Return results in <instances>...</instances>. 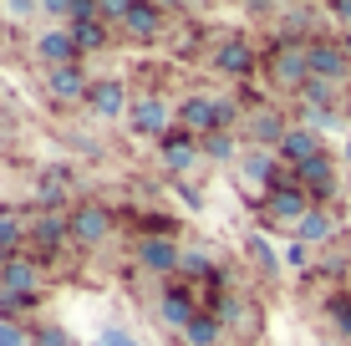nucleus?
Listing matches in <instances>:
<instances>
[{
  "label": "nucleus",
  "mask_w": 351,
  "mask_h": 346,
  "mask_svg": "<svg viewBox=\"0 0 351 346\" xmlns=\"http://www.w3.org/2000/svg\"><path fill=\"white\" fill-rule=\"evenodd\" d=\"M265 71H270V82L280 92H295L300 97V87L311 82V51L300 41H285V36H275L270 46H265Z\"/></svg>",
  "instance_id": "obj_1"
},
{
  "label": "nucleus",
  "mask_w": 351,
  "mask_h": 346,
  "mask_svg": "<svg viewBox=\"0 0 351 346\" xmlns=\"http://www.w3.org/2000/svg\"><path fill=\"white\" fill-rule=\"evenodd\" d=\"M311 209H316V204H311V194L295 184V173H290V169H285L280 184L265 194V219H270V224H290V230H295Z\"/></svg>",
  "instance_id": "obj_2"
},
{
  "label": "nucleus",
  "mask_w": 351,
  "mask_h": 346,
  "mask_svg": "<svg viewBox=\"0 0 351 346\" xmlns=\"http://www.w3.org/2000/svg\"><path fill=\"white\" fill-rule=\"evenodd\" d=\"M128 133H132V138H158V143H163L168 133H173V107H168L158 92L138 97V102L128 107Z\"/></svg>",
  "instance_id": "obj_3"
},
{
  "label": "nucleus",
  "mask_w": 351,
  "mask_h": 346,
  "mask_svg": "<svg viewBox=\"0 0 351 346\" xmlns=\"http://www.w3.org/2000/svg\"><path fill=\"white\" fill-rule=\"evenodd\" d=\"M132 260H138L143 275H173V280H178L184 245H178V240H153V234H143V240L132 245Z\"/></svg>",
  "instance_id": "obj_4"
},
{
  "label": "nucleus",
  "mask_w": 351,
  "mask_h": 346,
  "mask_svg": "<svg viewBox=\"0 0 351 346\" xmlns=\"http://www.w3.org/2000/svg\"><path fill=\"white\" fill-rule=\"evenodd\" d=\"M173 127L193 133L199 143L209 133H219V123H214V97H209V92H184V97L173 102Z\"/></svg>",
  "instance_id": "obj_5"
},
{
  "label": "nucleus",
  "mask_w": 351,
  "mask_h": 346,
  "mask_svg": "<svg viewBox=\"0 0 351 346\" xmlns=\"http://www.w3.org/2000/svg\"><path fill=\"white\" fill-rule=\"evenodd\" d=\"M199 316H204V311H199V301H193V291H189L184 280H173V285L163 291V301H158V321H163L168 331H178V336H184Z\"/></svg>",
  "instance_id": "obj_6"
},
{
  "label": "nucleus",
  "mask_w": 351,
  "mask_h": 346,
  "mask_svg": "<svg viewBox=\"0 0 351 346\" xmlns=\"http://www.w3.org/2000/svg\"><path fill=\"white\" fill-rule=\"evenodd\" d=\"M295 173V184L311 194V204H326V199H336V163H331V153H321V158H311V163H300V169H290Z\"/></svg>",
  "instance_id": "obj_7"
},
{
  "label": "nucleus",
  "mask_w": 351,
  "mask_h": 346,
  "mask_svg": "<svg viewBox=\"0 0 351 346\" xmlns=\"http://www.w3.org/2000/svg\"><path fill=\"white\" fill-rule=\"evenodd\" d=\"M306 51H311V77L351 82V56H346V46H341V41H326V36H316Z\"/></svg>",
  "instance_id": "obj_8"
},
{
  "label": "nucleus",
  "mask_w": 351,
  "mask_h": 346,
  "mask_svg": "<svg viewBox=\"0 0 351 346\" xmlns=\"http://www.w3.org/2000/svg\"><path fill=\"white\" fill-rule=\"evenodd\" d=\"M209 62H214V71H224V77H255L260 56H255V46H250L245 36H224Z\"/></svg>",
  "instance_id": "obj_9"
},
{
  "label": "nucleus",
  "mask_w": 351,
  "mask_h": 346,
  "mask_svg": "<svg viewBox=\"0 0 351 346\" xmlns=\"http://www.w3.org/2000/svg\"><path fill=\"white\" fill-rule=\"evenodd\" d=\"M36 56L46 62V71L51 66H82V46H77V36L66 26H51V31L36 36Z\"/></svg>",
  "instance_id": "obj_10"
},
{
  "label": "nucleus",
  "mask_w": 351,
  "mask_h": 346,
  "mask_svg": "<svg viewBox=\"0 0 351 346\" xmlns=\"http://www.w3.org/2000/svg\"><path fill=\"white\" fill-rule=\"evenodd\" d=\"M66 224H71V240L87 245V249L102 245L107 234H112V214H107L102 204H77V209L66 214Z\"/></svg>",
  "instance_id": "obj_11"
},
{
  "label": "nucleus",
  "mask_w": 351,
  "mask_h": 346,
  "mask_svg": "<svg viewBox=\"0 0 351 346\" xmlns=\"http://www.w3.org/2000/svg\"><path fill=\"white\" fill-rule=\"evenodd\" d=\"M158 158H163V169H168V173H189L193 163L204 158V148H199V138H193V133L173 127V133L158 143Z\"/></svg>",
  "instance_id": "obj_12"
},
{
  "label": "nucleus",
  "mask_w": 351,
  "mask_h": 346,
  "mask_svg": "<svg viewBox=\"0 0 351 346\" xmlns=\"http://www.w3.org/2000/svg\"><path fill=\"white\" fill-rule=\"evenodd\" d=\"M46 92L56 102H87L92 97V77L82 66H51L46 71Z\"/></svg>",
  "instance_id": "obj_13"
},
{
  "label": "nucleus",
  "mask_w": 351,
  "mask_h": 346,
  "mask_svg": "<svg viewBox=\"0 0 351 346\" xmlns=\"http://www.w3.org/2000/svg\"><path fill=\"white\" fill-rule=\"evenodd\" d=\"M239 163H245V184H250V188H260V184H265V194H270V188L285 178V169L275 163V153H270V148H245V158H239Z\"/></svg>",
  "instance_id": "obj_14"
},
{
  "label": "nucleus",
  "mask_w": 351,
  "mask_h": 346,
  "mask_svg": "<svg viewBox=\"0 0 351 346\" xmlns=\"http://www.w3.org/2000/svg\"><path fill=\"white\" fill-rule=\"evenodd\" d=\"M66 240H71V224L62 219V214H41V219L31 224V245H36V255H41V260H51Z\"/></svg>",
  "instance_id": "obj_15"
},
{
  "label": "nucleus",
  "mask_w": 351,
  "mask_h": 346,
  "mask_svg": "<svg viewBox=\"0 0 351 346\" xmlns=\"http://www.w3.org/2000/svg\"><path fill=\"white\" fill-rule=\"evenodd\" d=\"M87 107H92L97 117H123L132 102H128V87H123L117 77H102V82H92V97H87Z\"/></svg>",
  "instance_id": "obj_16"
},
{
  "label": "nucleus",
  "mask_w": 351,
  "mask_h": 346,
  "mask_svg": "<svg viewBox=\"0 0 351 346\" xmlns=\"http://www.w3.org/2000/svg\"><path fill=\"white\" fill-rule=\"evenodd\" d=\"M321 153H326V143H321V133H311V127H290L285 143H280V158L290 163V169H300V163L321 158Z\"/></svg>",
  "instance_id": "obj_17"
},
{
  "label": "nucleus",
  "mask_w": 351,
  "mask_h": 346,
  "mask_svg": "<svg viewBox=\"0 0 351 346\" xmlns=\"http://www.w3.org/2000/svg\"><path fill=\"white\" fill-rule=\"evenodd\" d=\"M285 133H290V123L275 112V107H260V112L250 117V138H255V148H260V143H265V148H280Z\"/></svg>",
  "instance_id": "obj_18"
},
{
  "label": "nucleus",
  "mask_w": 351,
  "mask_h": 346,
  "mask_svg": "<svg viewBox=\"0 0 351 346\" xmlns=\"http://www.w3.org/2000/svg\"><path fill=\"white\" fill-rule=\"evenodd\" d=\"M36 260H26V255H16L5 270H0V291L5 295H36Z\"/></svg>",
  "instance_id": "obj_19"
},
{
  "label": "nucleus",
  "mask_w": 351,
  "mask_h": 346,
  "mask_svg": "<svg viewBox=\"0 0 351 346\" xmlns=\"http://www.w3.org/2000/svg\"><path fill=\"white\" fill-rule=\"evenodd\" d=\"M219 260H214V249H199V245H184V265H178V280H214L219 275Z\"/></svg>",
  "instance_id": "obj_20"
},
{
  "label": "nucleus",
  "mask_w": 351,
  "mask_h": 346,
  "mask_svg": "<svg viewBox=\"0 0 351 346\" xmlns=\"http://www.w3.org/2000/svg\"><path fill=\"white\" fill-rule=\"evenodd\" d=\"M163 21H168V10L163 5H132V16H128V36L132 41H153V36H163Z\"/></svg>",
  "instance_id": "obj_21"
},
{
  "label": "nucleus",
  "mask_w": 351,
  "mask_h": 346,
  "mask_svg": "<svg viewBox=\"0 0 351 346\" xmlns=\"http://www.w3.org/2000/svg\"><path fill=\"white\" fill-rule=\"evenodd\" d=\"M295 102H311V107H341L346 102V82H326V77H311L306 87H300V97Z\"/></svg>",
  "instance_id": "obj_22"
},
{
  "label": "nucleus",
  "mask_w": 351,
  "mask_h": 346,
  "mask_svg": "<svg viewBox=\"0 0 351 346\" xmlns=\"http://www.w3.org/2000/svg\"><path fill=\"white\" fill-rule=\"evenodd\" d=\"M295 127H311V133H336L346 127V112H331V107H311V102H295Z\"/></svg>",
  "instance_id": "obj_23"
},
{
  "label": "nucleus",
  "mask_w": 351,
  "mask_h": 346,
  "mask_svg": "<svg viewBox=\"0 0 351 346\" xmlns=\"http://www.w3.org/2000/svg\"><path fill=\"white\" fill-rule=\"evenodd\" d=\"M290 234H295L300 245H326V240L336 234V224H331V214H326V209H311V214H306V219H300Z\"/></svg>",
  "instance_id": "obj_24"
},
{
  "label": "nucleus",
  "mask_w": 351,
  "mask_h": 346,
  "mask_svg": "<svg viewBox=\"0 0 351 346\" xmlns=\"http://www.w3.org/2000/svg\"><path fill=\"white\" fill-rule=\"evenodd\" d=\"M184 346H224V321L214 316V311H204V316L184 331Z\"/></svg>",
  "instance_id": "obj_25"
},
{
  "label": "nucleus",
  "mask_w": 351,
  "mask_h": 346,
  "mask_svg": "<svg viewBox=\"0 0 351 346\" xmlns=\"http://www.w3.org/2000/svg\"><path fill=\"white\" fill-rule=\"evenodd\" d=\"M199 148H204V158H209V163H234V158H245L234 133H209V138L199 143Z\"/></svg>",
  "instance_id": "obj_26"
},
{
  "label": "nucleus",
  "mask_w": 351,
  "mask_h": 346,
  "mask_svg": "<svg viewBox=\"0 0 351 346\" xmlns=\"http://www.w3.org/2000/svg\"><path fill=\"white\" fill-rule=\"evenodd\" d=\"M66 31L77 36V46H82V51H102V46L112 41V36H107V26H102V21H82V26H66Z\"/></svg>",
  "instance_id": "obj_27"
},
{
  "label": "nucleus",
  "mask_w": 351,
  "mask_h": 346,
  "mask_svg": "<svg viewBox=\"0 0 351 346\" xmlns=\"http://www.w3.org/2000/svg\"><path fill=\"white\" fill-rule=\"evenodd\" d=\"M21 240H31V230H21V219H16L10 209H0V249L16 260V245H21Z\"/></svg>",
  "instance_id": "obj_28"
},
{
  "label": "nucleus",
  "mask_w": 351,
  "mask_h": 346,
  "mask_svg": "<svg viewBox=\"0 0 351 346\" xmlns=\"http://www.w3.org/2000/svg\"><path fill=\"white\" fill-rule=\"evenodd\" d=\"M26 306H36V295H5L0 291V321H16L21 326V311H26Z\"/></svg>",
  "instance_id": "obj_29"
},
{
  "label": "nucleus",
  "mask_w": 351,
  "mask_h": 346,
  "mask_svg": "<svg viewBox=\"0 0 351 346\" xmlns=\"http://www.w3.org/2000/svg\"><path fill=\"white\" fill-rule=\"evenodd\" d=\"M214 123H219V133H229V127L239 123V102L234 97H214Z\"/></svg>",
  "instance_id": "obj_30"
},
{
  "label": "nucleus",
  "mask_w": 351,
  "mask_h": 346,
  "mask_svg": "<svg viewBox=\"0 0 351 346\" xmlns=\"http://www.w3.org/2000/svg\"><path fill=\"white\" fill-rule=\"evenodd\" d=\"M331 326L351 341V295H336V301H331Z\"/></svg>",
  "instance_id": "obj_31"
},
{
  "label": "nucleus",
  "mask_w": 351,
  "mask_h": 346,
  "mask_svg": "<svg viewBox=\"0 0 351 346\" xmlns=\"http://www.w3.org/2000/svg\"><path fill=\"white\" fill-rule=\"evenodd\" d=\"M31 346H71V336H66V326H36Z\"/></svg>",
  "instance_id": "obj_32"
},
{
  "label": "nucleus",
  "mask_w": 351,
  "mask_h": 346,
  "mask_svg": "<svg viewBox=\"0 0 351 346\" xmlns=\"http://www.w3.org/2000/svg\"><path fill=\"white\" fill-rule=\"evenodd\" d=\"M0 346H31V331L16 321H0Z\"/></svg>",
  "instance_id": "obj_33"
},
{
  "label": "nucleus",
  "mask_w": 351,
  "mask_h": 346,
  "mask_svg": "<svg viewBox=\"0 0 351 346\" xmlns=\"http://www.w3.org/2000/svg\"><path fill=\"white\" fill-rule=\"evenodd\" d=\"M250 255H255V260H260V265H265V270H275V265H280V260H275V249H270V245H265V240H260V234H250Z\"/></svg>",
  "instance_id": "obj_34"
},
{
  "label": "nucleus",
  "mask_w": 351,
  "mask_h": 346,
  "mask_svg": "<svg viewBox=\"0 0 351 346\" xmlns=\"http://www.w3.org/2000/svg\"><path fill=\"white\" fill-rule=\"evenodd\" d=\"M285 265H290V270H306V265H311V245H300V240H295V245L285 249Z\"/></svg>",
  "instance_id": "obj_35"
},
{
  "label": "nucleus",
  "mask_w": 351,
  "mask_h": 346,
  "mask_svg": "<svg viewBox=\"0 0 351 346\" xmlns=\"http://www.w3.org/2000/svg\"><path fill=\"white\" fill-rule=\"evenodd\" d=\"M128 16H132L128 0H107V5H102V21H123V26H128Z\"/></svg>",
  "instance_id": "obj_36"
},
{
  "label": "nucleus",
  "mask_w": 351,
  "mask_h": 346,
  "mask_svg": "<svg viewBox=\"0 0 351 346\" xmlns=\"http://www.w3.org/2000/svg\"><path fill=\"white\" fill-rule=\"evenodd\" d=\"M178 199H184V204H189L193 214L204 209V194H199V188H193V184H178Z\"/></svg>",
  "instance_id": "obj_37"
},
{
  "label": "nucleus",
  "mask_w": 351,
  "mask_h": 346,
  "mask_svg": "<svg viewBox=\"0 0 351 346\" xmlns=\"http://www.w3.org/2000/svg\"><path fill=\"white\" fill-rule=\"evenodd\" d=\"M97 341H102V346H138L132 336H123V331H102V336H97Z\"/></svg>",
  "instance_id": "obj_38"
},
{
  "label": "nucleus",
  "mask_w": 351,
  "mask_h": 346,
  "mask_svg": "<svg viewBox=\"0 0 351 346\" xmlns=\"http://www.w3.org/2000/svg\"><path fill=\"white\" fill-rule=\"evenodd\" d=\"M5 16L10 21H26V16H36V5H31V0H21V5H5Z\"/></svg>",
  "instance_id": "obj_39"
},
{
  "label": "nucleus",
  "mask_w": 351,
  "mask_h": 346,
  "mask_svg": "<svg viewBox=\"0 0 351 346\" xmlns=\"http://www.w3.org/2000/svg\"><path fill=\"white\" fill-rule=\"evenodd\" d=\"M331 16H336V21H341V26L351 31V0H336V5H331Z\"/></svg>",
  "instance_id": "obj_40"
},
{
  "label": "nucleus",
  "mask_w": 351,
  "mask_h": 346,
  "mask_svg": "<svg viewBox=\"0 0 351 346\" xmlns=\"http://www.w3.org/2000/svg\"><path fill=\"white\" fill-rule=\"evenodd\" d=\"M341 46H346V56H351V31H341Z\"/></svg>",
  "instance_id": "obj_41"
},
{
  "label": "nucleus",
  "mask_w": 351,
  "mask_h": 346,
  "mask_svg": "<svg viewBox=\"0 0 351 346\" xmlns=\"http://www.w3.org/2000/svg\"><path fill=\"white\" fill-rule=\"evenodd\" d=\"M5 265H10V255H5V249H0V270H5Z\"/></svg>",
  "instance_id": "obj_42"
},
{
  "label": "nucleus",
  "mask_w": 351,
  "mask_h": 346,
  "mask_svg": "<svg viewBox=\"0 0 351 346\" xmlns=\"http://www.w3.org/2000/svg\"><path fill=\"white\" fill-rule=\"evenodd\" d=\"M346 158H351V143H346Z\"/></svg>",
  "instance_id": "obj_43"
},
{
  "label": "nucleus",
  "mask_w": 351,
  "mask_h": 346,
  "mask_svg": "<svg viewBox=\"0 0 351 346\" xmlns=\"http://www.w3.org/2000/svg\"><path fill=\"white\" fill-rule=\"evenodd\" d=\"M97 346H102V341H97Z\"/></svg>",
  "instance_id": "obj_44"
}]
</instances>
